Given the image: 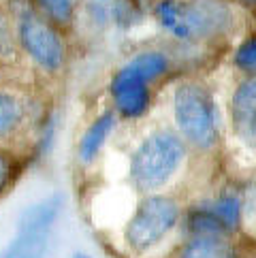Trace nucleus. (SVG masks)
Here are the masks:
<instances>
[{"instance_id": "f257e3e1", "label": "nucleus", "mask_w": 256, "mask_h": 258, "mask_svg": "<svg viewBox=\"0 0 256 258\" xmlns=\"http://www.w3.org/2000/svg\"><path fill=\"white\" fill-rule=\"evenodd\" d=\"M154 15L179 41H209L233 26V11L222 0H158Z\"/></svg>"}, {"instance_id": "f03ea898", "label": "nucleus", "mask_w": 256, "mask_h": 258, "mask_svg": "<svg viewBox=\"0 0 256 258\" xmlns=\"http://www.w3.org/2000/svg\"><path fill=\"white\" fill-rule=\"evenodd\" d=\"M184 143L173 133L160 131L143 139L131 160V177L135 186L150 192L162 188L184 160Z\"/></svg>"}, {"instance_id": "7ed1b4c3", "label": "nucleus", "mask_w": 256, "mask_h": 258, "mask_svg": "<svg viewBox=\"0 0 256 258\" xmlns=\"http://www.w3.org/2000/svg\"><path fill=\"white\" fill-rule=\"evenodd\" d=\"M173 111L181 135L197 147H212L218 141L214 96L199 81L179 84L173 96Z\"/></svg>"}, {"instance_id": "20e7f679", "label": "nucleus", "mask_w": 256, "mask_h": 258, "mask_svg": "<svg viewBox=\"0 0 256 258\" xmlns=\"http://www.w3.org/2000/svg\"><path fill=\"white\" fill-rule=\"evenodd\" d=\"M179 218L177 203L169 197H148L126 226V243L135 252H145L175 226Z\"/></svg>"}, {"instance_id": "39448f33", "label": "nucleus", "mask_w": 256, "mask_h": 258, "mask_svg": "<svg viewBox=\"0 0 256 258\" xmlns=\"http://www.w3.org/2000/svg\"><path fill=\"white\" fill-rule=\"evenodd\" d=\"M17 41L22 49L45 71H58L64 58H67V47L56 26L47 22L41 13L34 11H22L17 20Z\"/></svg>"}, {"instance_id": "423d86ee", "label": "nucleus", "mask_w": 256, "mask_h": 258, "mask_svg": "<svg viewBox=\"0 0 256 258\" xmlns=\"http://www.w3.org/2000/svg\"><path fill=\"white\" fill-rule=\"evenodd\" d=\"M150 84L131 67H122L111 79V96L115 109L124 117H139L150 107Z\"/></svg>"}, {"instance_id": "0eeeda50", "label": "nucleus", "mask_w": 256, "mask_h": 258, "mask_svg": "<svg viewBox=\"0 0 256 258\" xmlns=\"http://www.w3.org/2000/svg\"><path fill=\"white\" fill-rule=\"evenodd\" d=\"M233 131L243 145L256 150V79H245L231 98Z\"/></svg>"}, {"instance_id": "6e6552de", "label": "nucleus", "mask_w": 256, "mask_h": 258, "mask_svg": "<svg viewBox=\"0 0 256 258\" xmlns=\"http://www.w3.org/2000/svg\"><path fill=\"white\" fill-rule=\"evenodd\" d=\"M49 230L17 226V237L0 252V258H43L47 250Z\"/></svg>"}, {"instance_id": "1a4fd4ad", "label": "nucleus", "mask_w": 256, "mask_h": 258, "mask_svg": "<svg viewBox=\"0 0 256 258\" xmlns=\"http://www.w3.org/2000/svg\"><path fill=\"white\" fill-rule=\"evenodd\" d=\"M115 126V117L111 111H107L103 115H98L92 124H90V128L84 133V137H81L79 141V158L81 162H92L98 152L103 150V145L107 141V137L111 135Z\"/></svg>"}, {"instance_id": "9d476101", "label": "nucleus", "mask_w": 256, "mask_h": 258, "mask_svg": "<svg viewBox=\"0 0 256 258\" xmlns=\"http://www.w3.org/2000/svg\"><path fill=\"white\" fill-rule=\"evenodd\" d=\"M175 258H237V254L222 237L195 235V239L181 247Z\"/></svg>"}, {"instance_id": "9b49d317", "label": "nucleus", "mask_w": 256, "mask_h": 258, "mask_svg": "<svg viewBox=\"0 0 256 258\" xmlns=\"http://www.w3.org/2000/svg\"><path fill=\"white\" fill-rule=\"evenodd\" d=\"M62 197L60 195H51L47 199H43L39 203H34L32 207H28L20 216V224L17 226H28V228H41V230H49L51 224L58 220L60 209H62Z\"/></svg>"}, {"instance_id": "f8f14e48", "label": "nucleus", "mask_w": 256, "mask_h": 258, "mask_svg": "<svg viewBox=\"0 0 256 258\" xmlns=\"http://www.w3.org/2000/svg\"><path fill=\"white\" fill-rule=\"evenodd\" d=\"M209 209L214 211L218 222L222 224L224 233H233L241 224V201L237 195H224L214 203H207Z\"/></svg>"}, {"instance_id": "ddd939ff", "label": "nucleus", "mask_w": 256, "mask_h": 258, "mask_svg": "<svg viewBox=\"0 0 256 258\" xmlns=\"http://www.w3.org/2000/svg\"><path fill=\"white\" fill-rule=\"evenodd\" d=\"M128 67L139 73L148 84H152L154 79H158L160 75L167 73L169 60L160 51H141V53H137L131 62H128Z\"/></svg>"}, {"instance_id": "4468645a", "label": "nucleus", "mask_w": 256, "mask_h": 258, "mask_svg": "<svg viewBox=\"0 0 256 258\" xmlns=\"http://www.w3.org/2000/svg\"><path fill=\"white\" fill-rule=\"evenodd\" d=\"M39 13L53 26H71L75 17V0H34Z\"/></svg>"}, {"instance_id": "2eb2a0df", "label": "nucleus", "mask_w": 256, "mask_h": 258, "mask_svg": "<svg viewBox=\"0 0 256 258\" xmlns=\"http://www.w3.org/2000/svg\"><path fill=\"white\" fill-rule=\"evenodd\" d=\"M22 122V105L13 94L0 90V137H7Z\"/></svg>"}, {"instance_id": "dca6fc26", "label": "nucleus", "mask_w": 256, "mask_h": 258, "mask_svg": "<svg viewBox=\"0 0 256 258\" xmlns=\"http://www.w3.org/2000/svg\"><path fill=\"white\" fill-rule=\"evenodd\" d=\"M235 67L245 75H256V34L248 36L235 51Z\"/></svg>"}, {"instance_id": "f3484780", "label": "nucleus", "mask_w": 256, "mask_h": 258, "mask_svg": "<svg viewBox=\"0 0 256 258\" xmlns=\"http://www.w3.org/2000/svg\"><path fill=\"white\" fill-rule=\"evenodd\" d=\"M15 160L11 154H7L0 150V195L11 186L13 179H15Z\"/></svg>"}, {"instance_id": "a211bd4d", "label": "nucleus", "mask_w": 256, "mask_h": 258, "mask_svg": "<svg viewBox=\"0 0 256 258\" xmlns=\"http://www.w3.org/2000/svg\"><path fill=\"white\" fill-rule=\"evenodd\" d=\"M113 17H115L117 24L131 26L139 20V11H137V7L131 3V0H117V5L113 9Z\"/></svg>"}, {"instance_id": "6ab92c4d", "label": "nucleus", "mask_w": 256, "mask_h": 258, "mask_svg": "<svg viewBox=\"0 0 256 258\" xmlns=\"http://www.w3.org/2000/svg\"><path fill=\"white\" fill-rule=\"evenodd\" d=\"M9 49H11V30H9L7 17L0 11V56H5Z\"/></svg>"}, {"instance_id": "aec40b11", "label": "nucleus", "mask_w": 256, "mask_h": 258, "mask_svg": "<svg viewBox=\"0 0 256 258\" xmlns=\"http://www.w3.org/2000/svg\"><path fill=\"white\" fill-rule=\"evenodd\" d=\"M239 5H243V7H250V9H256V0H237Z\"/></svg>"}, {"instance_id": "412c9836", "label": "nucleus", "mask_w": 256, "mask_h": 258, "mask_svg": "<svg viewBox=\"0 0 256 258\" xmlns=\"http://www.w3.org/2000/svg\"><path fill=\"white\" fill-rule=\"evenodd\" d=\"M73 258H90V256H88V254H81V252H77V254L73 256Z\"/></svg>"}]
</instances>
